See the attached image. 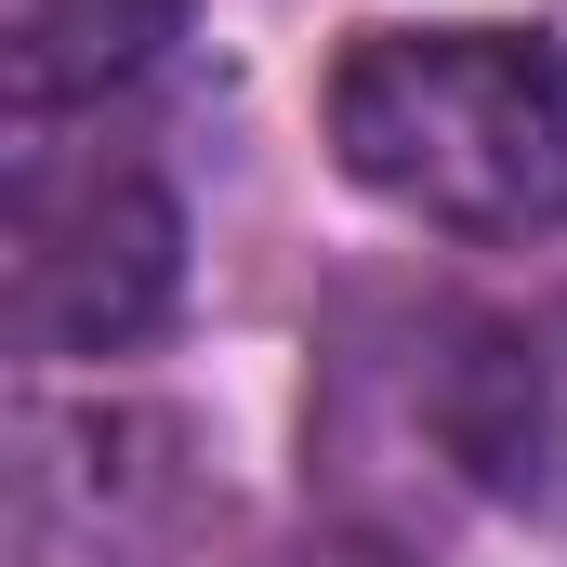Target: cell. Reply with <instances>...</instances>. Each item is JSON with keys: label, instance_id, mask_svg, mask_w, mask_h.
<instances>
[{"label": "cell", "instance_id": "obj_6", "mask_svg": "<svg viewBox=\"0 0 567 567\" xmlns=\"http://www.w3.org/2000/svg\"><path fill=\"white\" fill-rule=\"evenodd\" d=\"M278 567H423V555H396V542H343V528H330V542H290Z\"/></svg>", "mask_w": 567, "mask_h": 567}, {"label": "cell", "instance_id": "obj_5", "mask_svg": "<svg viewBox=\"0 0 567 567\" xmlns=\"http://www.w3.org/2000/svg\"><path fill=\"white\" fill-rule=\"evenodd\" d=\"M172 40H185V0H0L13 120H66V106L133 93Z\"/></svg>", "mask_w": 567, "mask_h": 567}, {"label": "cell", "instance_id": "obj_2", "mask_svg": "<svg viewBox=\"0 0 567 567\" xmlns=\"http://www.w3.org/2000/svg\"><path fill=\"white\" fill-rule=\"evenodd\" d=\"M13 212H0V317L40 370H106L185 303V198L120 158L13 120Z\"/></svg>", "mask_w": 567, "mask_h": 567}, {"label": "cell", "instance_id": "obj_4", "mask_svg": "<svg viewBox=\"0 0 567 567\" xmlns=\"http://www.w3.org/2000/svg\"><path fill=\"white\" fill-rule=\"evenodd\" d=\"M423 423L475 502H502L528 528H567V290L435 317Z\"/></svg>", "mask_w": 567, "mask_h": 567}, {"label": "cell", "instance_id": "obj_1", "mask_svg": "<svg viewBox=\"0 0 567 567\" xmlns=\"http://www.w3.org/2000/svg\"><path fill=\"white\" fill-rule=\"evenodd\" d=\"M330 158L357 198L435 238H555L567 225V53L542 27H370L330 93Z\"/></svg>", "mask_w": 567, "mask_h": 567}, {"label": "cell", "instance_id": "obj_3", "mask_svg": "<svg viewBox=\"0 0 567 567\" xmlns=\"http://www.w3.org/2000/svg\"><path fill=\"white\" fill-rule=\"evenodd\" d=\"M212 462L158 396H27L13 410V567H185Z\"/></svg>", "mask_w": 567, "mask_h": 567}]
</instances>
